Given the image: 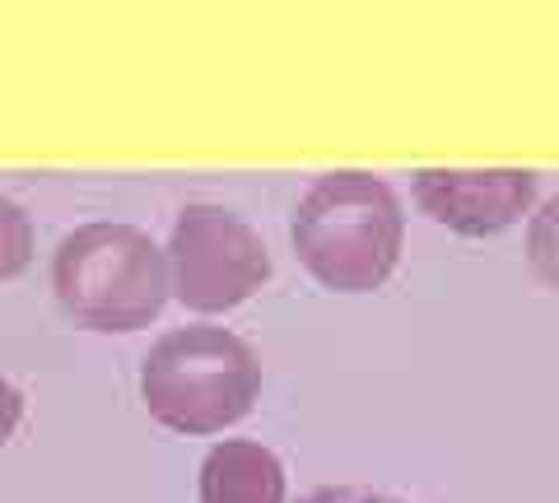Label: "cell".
<instances>
[{
	"instance_id": "cell-1",
	"label": "cell",
	"mask_w": 559,
	"mask_h": 503,
	"mask_svg": "<svg viewBox=\"0 0 559 503\" xmlns=\"http://www.w3.org/2000/svg\"><path fill=\"white\" fill-rule=\"evenodd\" d=\"M294 252L336 294H369L388 285L406 242V211L388 178L364 168L322 172L294 211Z\"/></svg>"
},
{
	"instance_id": "cell-2",
	"label": "cell",
	"mask_w": 559,
	"mask_h": 503,
	"mask_svg": "<svg viewBox=\"0 0 559 503\" xmlns=\"http://www.w3.org/2000/svg\"><path fill=\"white\" fill-rule=\"evenodd\" d=\"M51 289L90 332H140L168 303V262L140 224L94 219L57 242Z\"/></svg>"
},
{
	"instance_id": "cell-3",
	"label": "cell",
	"mask_w": 559,
	"mask_h": 503,
	"mask_svg": "<svg viewBox=\"0 0 559 503\" xmlns=\"http://www.w3.org/2000/svg\"><path fill=\"white\" fill-rule=\"evenodd\" d=\"M261 359L229 326H173L140 363L145 410L173 433H219L252 410Z\"/></svg>"
},
{
	"instance_id": "cell-4",
	"label": "cell",
	"mask_w": 559,
	"mask_h": 503,
	"mask_svg": "<svg viewBox=\"0 0 559 503\" xmlns=\"http://www.w3.org/2000/svg\"><path fill=\"white\" fill-rule=\"evenodd\" d=\"M164 262L168 289L178 294L182 308L201 312V318L248 303L271 280V252L261 233L229 205L210 201H191L178 211Z\"/></svg>"
},
{
	"instance_id": "cell-5",
	"label": "cell",
	"mask_w": 559,
	"mask_h": 503,
	"mask_svg": "<svg viewBox=\"0 0 559 503\" xmlns=\"http://www.w3.org/2000/svg\"><path fill=\"white\" fill-rule=\"evenodd\" d=\"M415 205L433 224L462 233L489 238L518 224L536 201V172L532 168H419Z\"/></svg>"
},
{
	"instance_id": "cell-6",
	"label": "cell",
	"mask_w": 559,
	"mask_h": 503,
	"mask_svg": "<svg viewBox=\"0 0 559 503\" xmlns=\"http://www.w3.org/2000/svg\"><path fill=\"white\" fill-rule=\"evenodd\" d=\"M201 503H285V462L266 443L224 439L197 471Z\"/></svg>"
},
{
	"instance_id": "cell-7",
	"label": "cell",
	"mask_w": 559,
	"mask_h": 503,
	"mask_svg": "<svg viewBox=\"0 0 559 503\" xmlns=\"http://www.w3.org/2000/svg\"><path fill=\"white\" fill-rule=\"evenodd\" d=\"M33 262V219L20 201L0 196V280L28 271Z\"/></svg>"
},
{
	"instance_id": "cell-8",
	"label": "cell",
	"mask_w": 559,
	"mask_h": 503,
	"mask_svg": "<svg viewBox=\"0 0 559 503\" xmlns=\"http://www.w3.org/2000/svg\"><path fill=\"white\" fill-rule=\"evenodd\" d=\"M527 262L540 280L559 289V192L527 224Z\"/></svg>"
},
{
	"instance_id": "cell-9",
	"label": "cell",
	"mask_w": 559,
	"mask_h": 503,
	"mask_svg": "<svg viewBox=\"0 0 559 503\" xmlns=\"http://www.w3.org/2000/svg\"><path fill=\"white\" fill-rule=\"evenodd\" d=\"M299 503H401V499L369 490V484H318V490H308Z\"/></svg>"
},
{
	"instance_id": "cell-10",
	"label": "cell",
	"mask_w": 559,
	"mask_h": 503,
	"mask_svg": "<svg viewBox=\"0 0 559 503\" xmlns=\"http://www.w3.org/2000/svg\"><path fill=\"white\" fill-rule=\"evenodd\" d=\"M24 420V392L10 383L5 373H0V447H5L14 439V429H20Z\"/></svg>"
}]
</instances>
